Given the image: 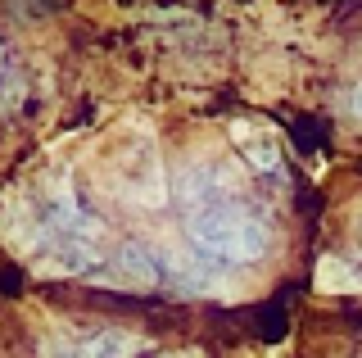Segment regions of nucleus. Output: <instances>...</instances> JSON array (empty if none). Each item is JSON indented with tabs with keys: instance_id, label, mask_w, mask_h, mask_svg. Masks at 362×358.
<instances>
[{
	"instance_id": "1",
	"label": "nucleus",
	"mask_w": 362,
	"mask_h": 358,
	"mask_svg": "<svg viewBox=\"0 0 362 358\" xmlns=\"http://www.w3.org/2000/svg\"><path fill=\"white\" fill-rule=\"evenodd\" d=\"M186 236L209 263L249 267L272 250V227L249 204H209L186 214Z\"/></svg>"
},
{
	"instance_id": "2",
	"label": "nucleus",
	"mask_w": 362,
	"mask_h": 358,
	"mask_svg": "<svg viewBox=\"0 0 362 358\" xmlns=\"http://www.w3.org/2000/svg\"><path fill=\"white\" fill-rule=\"evenodd\" d=\"M231 141L240 145V154L249 159V168H254L258 177H276L281 173V141H276V132L267 127V122H258V118H240V122H231Z\"/></svg>"
},
{
	"instance_id": "3",
	"label": "nucleus",
	"mask_w": 362,
	"mask_h": 358,
	"mask_svg": "<svg viewBox=\"0 0 362 358\" xmlns=\"http://www.w3.org/2000/svg\"><path fill=\"white\" fill-rule=\"evenodd\" d=\"M113 267H118L122 282L136 286V290L158 286V263L150 259V250H141V241H122V245H118V259H113Z\"/></svg>"
},
{
	"instance_id": "4",
	"label": "nucleus",
	"mask_w": 362,
	"mask_h": 358,
	"mask_svg": "<svg viewBox=\"0 0 362 358\" xmlns=\"http://www.w3.org/2000/svg\"><path fill=\"white\" fill-rule=\"evenodd\" d=\"M317 286L331 290V295H354V290H362V272L339 254H322L317 259Z\"/></svg>"
},
{
	"instance_id": "5",
	"label": "nucleus",
	"mask_w": 362,
	"mask_h": 358,
	"mask_svg": "<svg viewBox=\"0 0 362 358\" xmlns=\"http://www.w3.org/2000/svg\"><path fill=\"white\" fill-rule=\"evenodd\" d=\"M136 354V335L127 331H100L77 350V358H132Z\"/></svg>"
},
{
	"instance_id": "6",
	"label": "nucleus",
	"mask_w": 362,
	"mask_h": 358,
	"mask_svg": "<svg viewBox=\"0 0 362 358\" xmlns=\"http://www.w3.org/2000/svg\"><path fill=\"white\" fill-rule=\"evenodd\" d=\"M344 109H349V114H354V118L362 122V82H354V86L344 91Z\"/></svg>"
},
{
	"instance_id": "7",
	"label": "nucleus",
	"mask_w": 362,
	"mask_h": 358,
	"mask_svg": "<svg viewBox=\"0 0 362 358\" xmlns=\"http://www.w3.org/2000/svg\"><path fill=\"white\" fill-rule=\"evenodd\" d=\"M158 358H209L204 350H168V354H158Z\"/></svg>"
}]
</instances>
